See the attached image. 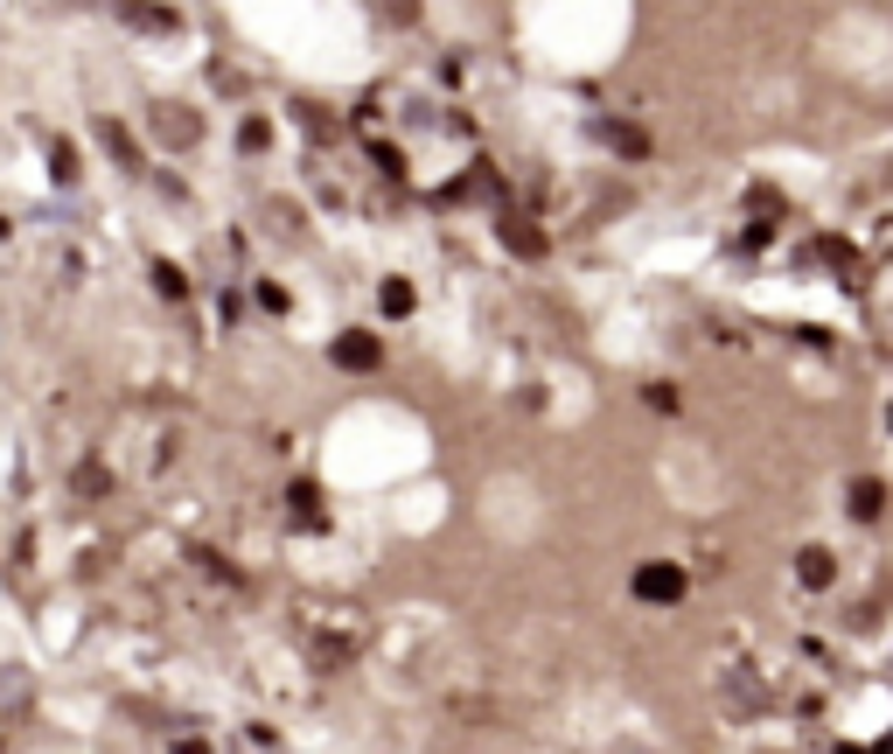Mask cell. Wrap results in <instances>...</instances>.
<instances>
[{"label": "cell", "instance_id": "6da1fadb", "mask_svg": "<svg viewBox=\"0 0 893 754\" xmlns=\"http://www.w3.org/2000/svg\"><path fill=\"white\" fill-rule=\"evenodd\" d=\"M677 587H684V580L663 573V566H656V573H642V594H671V601H677Z\"/></svg>", "mask_w": 893, "mask_h": 754}]
</instances>
